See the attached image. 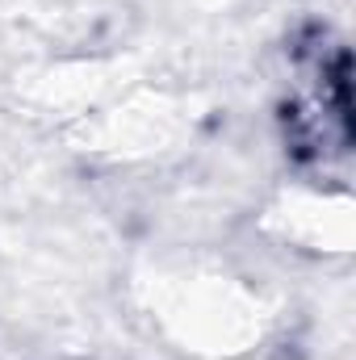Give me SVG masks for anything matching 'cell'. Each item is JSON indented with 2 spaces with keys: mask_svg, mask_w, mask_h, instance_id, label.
<instances>
[{
  "mask_svg": "<svg viewBox=\"0 0 356 360\" xmlns=\"http://www.w3.org/2000/svg\"><path fill=\"white\" fill-rule=\"evenodd\" d=\"M134 297L151 335L193 360L248 356L272 319L265 289L205 252L155 260L134 276Z\"/></svg>",
  "mask_w": 356,
  "mask_h": 360,
  "instance_id": "cell-1",
  "label": "cell"
},
{
  "mask_svg": "<svg viewBox=\"0 0 356 360\" xmlns=\"http://www.w3.org/2000/svg\"><path fill=\"white\" fill-rule=\"evenodd\" d=\"M272 231L293 252H348L352 243V197L336 188H298L268 210Z\"/></svg>",
  "mask_w": 356,
  "mask_h": 360,
  "instance_id": "cell-2",
  "label": "cell"
}]
</instances>
